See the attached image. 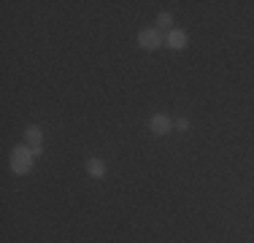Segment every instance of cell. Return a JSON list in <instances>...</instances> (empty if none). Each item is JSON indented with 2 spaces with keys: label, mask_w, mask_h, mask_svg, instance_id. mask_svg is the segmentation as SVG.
Wrapping results in <instances>:
<instances>
[{
  "label": "cell",
  "mask_w": 254,
  "mask_h": 243,
  "mask_svg": "<svg viewBox=\"0 0 254 243\" xmlns=\"http://www.w3.org/2000/svg\"><path fill=\"white\" fill-rule=\"evenodd\" d=\"M8 165H11V173H16V176H27L30 170H33V165H35V154H33V149H30L27 143L14 146V149H11V160H8Z\"/></svg>",
  "instance_id": "obj_1"
},
{
  "label": "cell",
  "mask_w": 254,
  "mask_h": 243,
  "mask_svg": "<svg viewBox=\"0 0 254 243\" xmlns=\"http://www.w3.org/2000/svg\"><path fill=\"white\" fill-rule=\"evenodd\" d=\"M162 44H165V33H160L157 27H143L138 33V46L146 49V52H157Z\"/></svg>",
  "instance_id": "obj_2"
},
{
  "label": "cell",
  "mask_w": 254,
  "mask_h": 243,
  "mask_svg": "<svg viewBox=\"0 0 254 243\" xmlns=\"http://www.w3.org/2000/svg\"><path fill=\"white\" fill-rule=\"evenodd\" d=\"M149 130H152V135H168V132L173 130V122L168 114H154V117L149 119Z\"/></svg>",
  "instance_id": "obj_3"
},
{
  "label": "cell",
  "mask_w": 254,
  "mask_h": 243,
  "mask_svg": "<svg viewBox=\"0 0 254 243\" xmlns=\"http://www.w3.org/2000/svg\"><path fill=\"white\" fill-rule=\"evenodd\" d=\"M187 33L184 30H179V27H173L171 33H165V44H168V49H173V52H181V49L187 46Z\"/></svg>",
  "instance_id": "obj_4"
},
{
  "label": "cell",
  "mask_w": 254,
  "mask_h": 243,
  "mask_svg": "<svg viewBox=\"0 0 254 243\" xmlns=\"http://www.w3.org/2000/svg\"><path fill=\"white\" fill-rule=\"evenodd\" d=\"M25 141L30 149H38V146H44V130H41L38 124H30L25 130Z\"/></svg>",
  "instance_id": "obj_5"
},
{
  "label": "cell",
  "mask_w": 254,
  "mask_h": 243,
  "mask_svg": "<svg viewBox=\"0 0 254 243\" xmlns=\"http://www.w3.org/2000/svg\"><path fill=\"white\" fill-rule=\"evenodd\" d=\"M84 168H87V173L92 176V179H103V176H106V162L98 160V157H89V160L84 162Z\"/></svg>",
  "instance_id": "obj_6"
},
{
  "label": "cell",
  "mask_w": 254,
  "mask_h": 243,
  "mask_svg": "<svg viewBox=\"0 0 254 243\" xmlns=\"http://www.w3.org/2000/svg\"><path fill=\"white\" fill-rule=\"evenodd\" d=\"M154 27L160 30V33H162V30H165V33H171V30H173V16L168 14V11H162V14L157 16V24H154Z\"/></svg>",
  "instance_id": "obj_7"
},
{
  "label": "cell",
  "mask_w": 254,
  "mask_h": 243,
  "mask_svg": "<svg viewBox=\"0 0 254 243\" xmlns=\"http://www.w3.org/2000/svg\"><path fill=\"white\" fill-rule=\"evenodd\" d=\"M173 127H176V130H181V132H187V130H190V119H184V117H181V119L173 122Z\"/></svg>",
  "instance_id": "obj_8"
}]
</instances>
